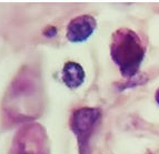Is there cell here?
I'll list each match as a JSON object with an SVG mask.
<instances>
[{
	"label": "cell",
	"instance_id": "6da1fadb",
	"mask_svg": "<svg viewBox=\"0 0 159 154\" xmlns=\"http://www.w3.org/2000/svg\"><path fill=\"white\" fill-rule=\"evenodd\" d=\"M145 53L146 49L135 31L126 28L115 31L110 56L125 78H133L137 75Z\"/></svg>",
	"mask_w": 159,
	"mask_h": 154
},
{
	"label": "cell",
	"instance_id": "7a4b0ae2",
	"mask_svg": "<svg viewBox=\"0 0 159 154\" xmlns=\"http://www.w3.org/2000/svg\"><path fill=\"white\" fill-rule=\"evenodd\" d=\"M8 154H50L49 140L43 126L32 123L19 129Z\"/></svg>",
	"mask_w": 159,
	"mask_h": 154
},
{
	"label": "cell",
	"instance_id": "3957f363",
	"mask_svg": "<svg viewBox=\"0 0 159 154\" xmlns=\"http://www.w3.org/2000/svg\"><path fill=\"white\" fill-rule=\"evenodd\" d=\"M101 111L98 108H80L72 112L70 118V128L77 136L79 154H90L89 141L96 126L100 121Z\"/></svg>",
	"mask_w": 159,
	"mask_h": 154
},
{
	"label": "cell",
	"instance_id": "277c9868",
	"mask_svg": "<svg viewBox=\"0 0 159 154\" xmlns=\"http://www.w3.org/2000/svg\"><path fill=\"white\" fill-rule=\"evenodd\" d=\"M97 27V21L93 16L82 15L71 19L67 26L66 37L70 42H84L90 37Z\"/></svg>",
	"mask_w": 159,
	"mask_h": 154
},
{
	"label": "cell",
	"instance_id": "5b68a950",
	"mask_svg": "<svg viewBox=\"0 0 159 154\" xmlns=\"http://www.w3.org/2000/svg\"><path fill=\"white\" fill-rule=\"evenodd\" d=\"M61 77L65 84L70 89L79 88L85 82V70L79 63L74 61H68L65 63L61 72Z\"/></svg>",
	"mask_w": 159,
	"mask_h": 154
},
{
	"label": "cell",
	"instance_id": "8992f818",
	"mask_svg": "<svg viewBox=\"0 0 159 154\" xmlns=\"http://www.w3.org/2000/svg\"><path fill=\"white\" fill-rule=\"evenodd\" d=\"M43 36H46V37H48V38H52V37H55V36L57 35V28L49 26L48 28H46V29L43 30Z\"/></svg>",
	"mask_w": 159,
	"mask_h": 154
},
{
	"label": "cell",
	"instance_id": "52a82bcc",
	"mask_svg": "<svg viewBox=\"0 0 159 154\" xmlns=\"http://www.w3.org/2000/svg\"><path fill=\"white\" fill-rule=\"evenodd\" d=\"M155 99H156V101H157V103L159 104V89L156 91V96H155Z\"/></svg>",
	"mask_w": 159,
	"mask_h": 154
}]
</instances>
